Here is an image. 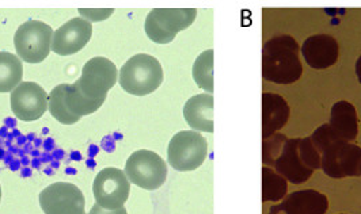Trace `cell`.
Here are the masks:
<instances>
[{"mask_svg": "<svg viewBox=\"0 0 361 214\" xmlns=\"http://www.w3.org/2000/svg\"><path fill=\"white\" fill-rule=\"evenodd\" d=\"M11 110L23 122L37 121L48 110V94L35 82H22L11 92Z\"/></svg>", "mask_w": 361, "mask_h": 214, "instance_id": "11", "label": "cell"}, {"mask_svg": "<svg viewBox=\"0 0 361 214\" xmlns=\"http://www.w3.org/2000/svg\"><path fill=\"white\" fill-rule=\"evenodd\" d=\"M89 214H128L127 209L123 206L120 209H116V210H108V209H104L102 206H99L98 203H95L92 208H91L90 213Z\"/></svg>", "mask_w": 361, "mask_h": 214, "instance_id": "25", "label": "cell"}, {"mask_svg": "<svg viewBox=\"0 0 361 214\" xmlns=\"http://www.w3.org/2000/svg\"><path fill=\"white\" fill-rule=\"evenodd\" d=\"M288 191L287 179L271 168H262V202L281 201Z\"/></svg>", "mask_w": 361, "mask_h": 214, "instance_id": "20", "label": "cell"}, {"mask_svg": "<svg viewBox=\"0 0 361 214\" xmlns=\"http://www.w3.org/2000/svg\"><path fill=\"white\" fill-rule=\"evenodd\" d=\"M118 82L128 94L145 96L159 89L162 84V65L154 56L136 54L121 67Z\"/></svg>", "mask_w": 361, "mask_h": 214, "instance_id": "2", "label": "cell"}, {"mask_svg": "<svg viewBox=\"0 0 361 214\" xmlns=\"http://www.w3.org/2000/svg\"><path fill=\"white\" fill-rule=\"evenodd\" d=\"M95 203L108 210L124 206L130 193V182L120 168L108 167L97 174L92 184Z\"/></svg>", "mask_w": 361, "mask_h": 214, "instance_id": "9", "label": "cell"}, {"mask_svg": "<svg viewBox=\"0 0 361 214\" xmlns=\"http://www.w3.org/2000/svg\"><path fill=\"white\" fill-rule=\"evenodd\" d=\"M54 30L41 20H27L16 32L14 45L18 57L29 64L44 61L52 51Z\"/></svg>", "mask_w": 361, "mask_h": 214, "instance_id": "4", "label": "cell"}, {"mask_svg": "<svg viewBox=\"0 0 361 214\" xmlns=\"http://www.w3.org/2000/svg\"><path fill=\"white\" fill-rule=\"evenodd\" d=\"M38 199L45 214H86L83 193L68 182H57L45 187Z\"/></svg>", "mask_w": 361, "mask_h": 214, "instance_id": "10", "label": "cell"}, {"mask_svg": "<svg viewBox=\"0 0 361 214\" xmlns=\"http://www.w3.org/2000/svg\"><path fill=\"white\" fill-rule=\"evenodd\" d=\"M208 155V143L196 130H183L177 133L169 144L167 161L180 171H193L202 165Z\"/></svg>", "mask_w": 361, "mask_h": 214, "instance_id": "7", "label": "cell"}, {"mask_svg": "<svg viewBox=\"0 0 361 214\" xmlns=\"http://www.w3.org/2000/svg\"><path fill=\"white\" fill-rule=\"evenodd\" d=\"M183 117L196 132L214 133V96L211 94L192 96L183 107Z\"/></svg>", "mask_w": 361, "mask_h": 214, "instance_id": "16", "label": "cell"}, {"mask_svg": "<svg viewBox=\"0 0 361 214\" xmlns=\"http://www.w3.org/2000/svg\"><path fill=\"white\" fill-rule=\"evenodd\" d=\"M329 201L317 190H299L286 196L281 203L273 205L269 214H325Z\"/></svg>", "mask_w": 361, "mask_h": 214, "instance_id": "14", "label": "cell"}, {"mask_svg": "<svg viewBox=\"0 0 361 214\" xmlns=\"http://www.w3.org/2000/svg\"><path fill=\"white\" fill-rule=\"evenodd\" d=\"M0 201H1V186H0Z\"/></svg>", "mask_w": 361, "mask_h": 214, "instance_id": "27", "label": "cell"}, {"mask_svg": "<svg viewBox=\"0 0 361 214\" xmlns=\"http://www.w3.org/2000/svg\"><path fill=\"white\" fill-rule=\"evenodd\" d=\"M303 67L299 45L290 36H277L262 48V76L276 84H292L300 79Z\"/></svg>", "mask_w": 361, "mask_h": 214, "instance_id": "1", "label": "cell"}, {"mask_svg": "<svg viewBox=\"0 0 361 214\" xmlns=\"http://www.w3.org/2000/svg\"><path fill=\"white\" fill-rule=\"evenodd\" d=\"M23 65L18 56L0 52V92H13L22 83Z\"/></svg>", "mask_w": 361, "mask_h": 214, "instance_id": "19", "label": "cell"}, {"mask_svg": "<svg viewBox=\"0 0 361 214\" xmlns=\"http://www.w3.org/2000/svg\"><path fill=\"white\" fill-rule=\"evenodd\" d=\"M66 86L67 84H59L54 87L51 94L48 95V110L51 111L52 117L56 118L60 124L63 125H73L76 124L80 118L73 115V113L68 110L64 101V92H66Z\"/></svg>", "mask_w": 361, "mask_h": 214, "instance_id": "21", "label": "cell"}, {"mask_svg": "<svg viewBox=\"0 0 361 214\" xmlns=\"http://www.w3.org/2000/svg\"><path fill=\"white\" fill-rule=\"evenodd\" d=\"M288 139L284 134L276 133L262 141V160L268 165H273L277 156L280 155L284 144Z\"/></svg>", "mask_w": 361, "mask_h": 214, "instance_id": "24", "label": "cell"}, {"mask_svg": "<svg viewBox=\"0 0 361 214\" xmlns=\"http://www.w3.org/2000/svg\"><path fill=\"white\" fill-rule=\"evenodd\" d=\"M197 17L195 8H157L145 18L147 37L157 44H169Z\"/></svg>", "mask_w": 361, "mask_h": 214, "instance_id": "6", "label": "cell"}, {"mask_svg": "<svg viewBox=\"0 0 361 214\" xmlns=\"http://www.w3.org/2000/svg\"><path fill=\"white\" fill-rule=\"evenodd\" d=\"M277 174L293 184H300L311 178L314 170L300 146V139H289L273 164Z\"/></svg>", "mask_w": 361, "mask_h": 214, "instance_id": "12", "label": "cell"}, {"mask_svg": "<svg viewBox=\"0 0 361 214\" xmlns=\"http://www.w3.org/2000/svg\"><path fill=\"white\" fill-rule=\"evenodd\" d=\"M92 26L89 19L76 18L68 20L54 33L52 51L59 56H71L82 51L90 41Z\"/></svg>", "mask_w": 361, "mask_h": 214, "instance_id": "13", "label": "cell"}, {"mask_svg": "<svg viewBox=\"0 0 361 214\" xmlns=\"http://www.w3.org/2000/svg\"><path fill=\"white\" fill-rule=\"evenodd\" d=\"M126 175L130 183L145 190L162 187L167 178V165L159 155L140 149L133 152L126 163Z\"/></svg>", "mask_w": 361, "mask_h": 214, "instance_id": "8", "label": "cell"}, {"mask_svg": "<svg viewBox=\"0 0 361 214\" xmlns=\"http://www.w3.org/2000/svg\"><path fill=\"white\" fill-rule=\"evenodd\" d=\"M289 106L286 99L273 92L262 94V139L276 134L288 122Z\"/></svg>", "mask_w": 361, "mask_h": 214, "instance_id": "17", "label": "cell"}, {"mask_svg": "<svg viewBox=\"0 0 361 214\" xmlns=\"http://www.w3.org/2000/svg\"><path fill=\"white\" fill-rule=\"evenodd\" d=\"M321 168L334 179L361 177V148L334 137L321 149Z\"/></svg>", "mask_w": 361, "mask_h": 214, "instance_id": "3", "label": "cell"}, {"mask_svg": "<svg viewBox=\"0 0 361 214\" xmlns=\"http://www.w3.org/2000/svg\"><path fill=\"white\" fill-rule=\"evenodd\" d=\"M356 75H357V79H359V82L361 83V56L357 58V61H356Z\"/></svg>", "mask_w": 361, "mask_h": 214, "instance_id": "26", "label": "cell"}, {"mask_svg": "<svg viewBox=\"0 0 361 214\" xmlns=\"http://www.w3.org/2000/svg\"><path fill=\"white\" fill-rule=\"evenodd\" d=\"M64 101L68 110L73 113V115L82 118L83 115H89L95 113L99 107L104 103L99 102H92L89 101L75 84H67L66 86V92H64Z\"/></svg>", "mask_w": 361, "mask_h": 214, "instance_id": "22", "label": "cell"}, {"mask_svg": "<svg viewBox=\"0 0 361 214\" xmlns=\"http://www.w3.org/2000/svg\"><path fill=\"white\" fill-rule=\"evenodd\" d=\"M329 126L341 140L349 143L356 140L359 133V120L355 106L346 101L337 102L331 107Z\"/></svg>", "mask_w": 361, "mask_h": 214, "instance_id": "18", "label": "cell"}, {"mask_svg": "<svg viewBox=\"0 0 361 214\" xmlns=\"http://www.w3.org/2000/svg\"><path fill=\"white\" fill-rule=\"evenodd\" d=\"M193 77L197 86L209 94L214 91V51L200 54L193 65Z\"/></svg>", "mask_w": 361, "mask_h": 214, "instance_id": "23", "label": "cell"}, {"mask_svg": "<svg viewBox=\"0 0 361 214\" xmlns=\"http://www.w3.org/2000/svg\"><path fill=\"white\" fill-rule=\"evenodd\" d=\"M118 71L106 57H92L83 70L82 76L73 84L92 102L104 103L109 91L116 86Z\"/></svg>", "mask_w": 361, "mask_h": 214, "instance_id": "5", "label": "cell"}, {"mask_svg": "<svg viewBox=\"0 0 361 214\" xmlns=\"http://www.w3.org/2000/svg\"><path fill=\"white\" fill-rule=\"evenodd\" d=\"M302 54L311 68L326 70L338 60V42L327 34L308 37L303 42Z\"/></svg>", "mask_w": 361, "mask_h": 214, "instance_id": "15", "label": "cell"}]
</instances>
